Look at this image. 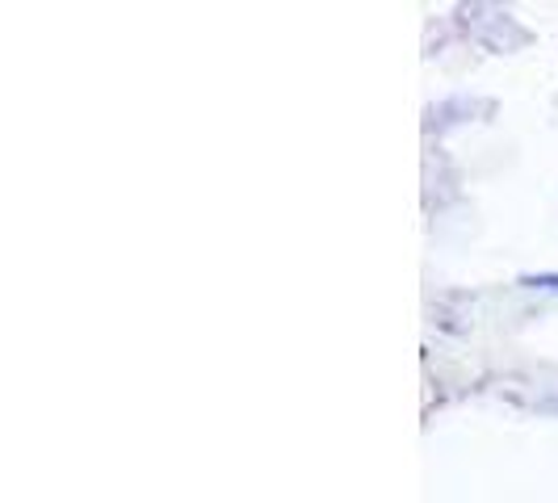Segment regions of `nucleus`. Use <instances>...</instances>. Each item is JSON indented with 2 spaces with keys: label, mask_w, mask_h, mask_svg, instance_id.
<instances>
[{
  "label": "nucleus",
  "mask_w": 558,
  "mask_h": 503,
  "mask_svg": "<svg viewBox=\"0 0 558 503\" xmlns=\"http://www.w3.org/2000/svg\"><path fill=\"white\" fill-rule=\"evenodd\" d=\"M525 281H530V285H546V290H555L558 285V278H525Z\"/></svg>",
  "instance_id": "f257e3e1"
}]
</instances>
